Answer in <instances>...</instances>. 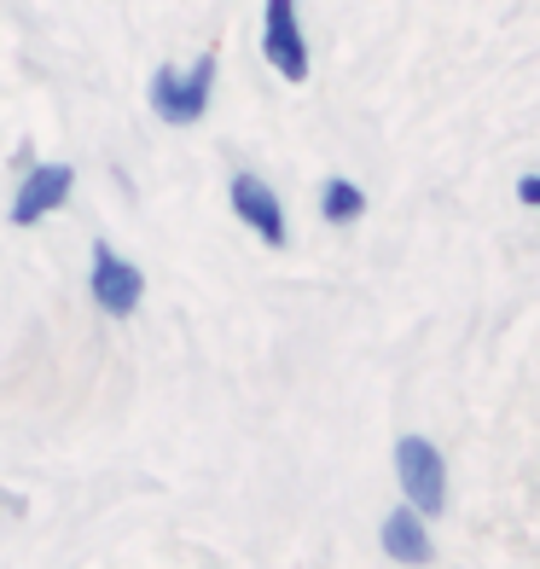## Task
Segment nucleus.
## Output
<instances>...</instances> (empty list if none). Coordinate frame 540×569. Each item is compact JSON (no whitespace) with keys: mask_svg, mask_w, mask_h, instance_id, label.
I'll return each instance as SVG.
<instances>
[{"mask_svg":"<svg viewBox=\"0 0 540 569\" xmlns=\"http://www.w3.org/2000/svg\"><path fill=\"white\" fill-rule=\"evenodd\" d=\"M227 198H233V216H239L262 244H273V250L286 244V203H279V192L268 187L262 174H233Z\"/></svg>","mask_w":540,"mask_h":569,"instance_id":"nucleus-5","label":"nucleus"},{"mask_svg":"<svg viewBox=\"0 0 540 569\" xmlns=\"http://www.w3.org/2000/svg\"><path fill=\"white\" fill-rule=\"evenodd\" d=\"M70 187H76L70 163H36L30 174H23V187L12 192V227H36L41 216H53L70 198Z\"/></svg>","mask_w":540,"mask_h":569,"instance_id":"nucleus-6","label":"nucleus"},{"mask_svg":"<svg viewBox=\"0 0 540 569\" xmlns=\"http://www.w3.org/2000/svg\"><path fill=\"white\" fill-rule=\"evenodd\" d=\"M262 59L286 82H308V41L297 23V0H268L262 7Z\"/></svg>","mask_w":540,"mask_h":569,"instance_id":"nucleus-4","label":"nucleus"},{"mask_svg":"<svg viewBox=\"0 0 540 569\" xmlns=\"http://www.w3.org/2000/svg\"><path fill=\"white\" fill-rule=\"evenodd\" d=\"M396 477H401V495L413 511H442L448 506V465L424 436H401L396 442Z\"/></svg>","mask_w":540,"mask_h":569,"instance_id":"nucleus-2","label":"nucleus"},{"mask_svg":"<svg viewBox=\"0 0 540 569\" xmlns=\"http://www.w3.org/2000/svg\"><path fill=\"white\" fill-rule=\"evenodd\" d=\"M210 88H216V53H198L192 70L158 64L151 70V111H158L169 128H192L203 111H210Z\"/></svg>","mask_w":540,"mask_h":569,"instance_id":"nucleus-1","label":"nucleus"},{"mask_svg":"<svg viewBox=\"0 0 540 569\" xmlns=\"http://www.w3.org/2000/svg\"><path fill=\"white\" fill-rule=\"evenodd\" d=\"M320 216H326V221H338V227H349V221L367 216V192H360L354 180L331 174L326 187H320Z\"/></svg>","mask_w":540,"mask_h":569,"instance_id":"nucleus-8","label":"nucleus"},{"mask_svg":"<svg viewBox=\"0 0 540 569\" xmlns=\"http://www.w3.org/2000/svg\"><path fill=\"white\" fill-rule=\"evenodd\" d=\"M88 291H93V302L106 308V315H117V320H128L140 308V297H146V273L128 262V256H117L106 239L93 244V273H88Z\"/></svg>","mask_w":540,"mask_h":569,"instance_id":"nucleus-3","label":"nucleus"},{"mask_svg":"<svg viewBox=\"0 0 540 569\" xmlns=\"http://www.w3.org/2000/svg\"><path fill=\"white\" fill-rule=\"evenodd\" d=\"M378 540H383V552H390L396 563H430V535H424V523H419V511H413V506L383 511Z\"/></svg>","mask_w":540,"mask_h":569,"instance_id":"nucleus-7","label":"nucleus"},{"mask_svg":"<svg viewBox=\"0 0 540 569\" xmlns=\"http://www.w3.org/2000/svg\"><path fill=\"white\" fill-rule=\"evenodd\" d=\"M518 198L529 203V210H540V174H523L518 180Z\"/></svg>","mask_w":540,"mask_h":569,"instance_id":"nucleus-9","label":"nucleus"}]
</instances>
